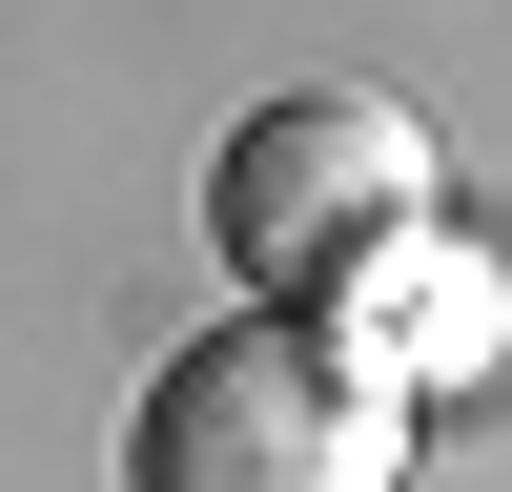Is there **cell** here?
Listing matches in <instances>:
<instances>
[{
	"mask_svg": "<svg viewBox=\"0 0 512 492\" xmlns=\"http://www.w3.org/2000/svg\"><path fill=\"white\" fill-rule=\"evenodd\" d=\"M123 492H410V390L308 308H246L123 410Z\"/></svg>",
	"mask_w": 512,
	"mask_h": 492,
	"instance_id": "1",
	"label": "cell"
},
{
	"mask_svg": "<svg viewBox=\"0 0 512 492\" xmlns=\"http://www.w3.org/2000/svg\"><path fill=\"white\" fill-rule=\"evenodd\" d=\"M431 226V123L390 103V82H287V103H246L226 144H205V246H226L267 308H328V287L369 267V246Z\"/></svg>",
	"mask_w": 512,
	"mask_h": 492,
	"instance_id": "2",
	"label": "cell"
},
{
	"mask_svg": "<svg viewBox=\"0 0 512 492\" xmlns=\"http://www.w3.org/2000/svg\"><path fill=\"white\" fill-rule=\"evenodd\" d=\"M308 328H328V349H369V369H390L410 410H431V390H472V369H492V328H512V287H492V246H472V226L431 205V226H410V246H369V267L328 287Z\"/></svg>",
	"mask_w": 512,
	"mask_h": 492,
	"instance_id": "3",
	"label": "cell"
}]
</instances>
